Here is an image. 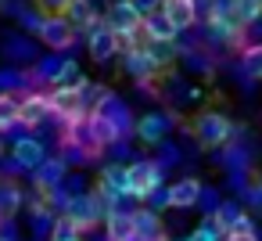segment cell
Wrapping results in <instances>:
<instances>
[{
    "instance_id": "2",
    "label": "cell",
    "mask_w": 262,
    "mask_h": 241,
    "mask_svg": "<svg viewBox=\"0 0 262 241\" xmlns=\"http://www.w3.org/2000/svg\"><path fill=\"white\" fill-rule=\"evenodd\" d=\"M47 97H51V115H58V119H61L65 126H72V123L86 119L79 87H54V90H51Z\"/></svg>"
},
{
    "instance_id": "16",
    "label": "cell",
    "mask_w": 262,
    "mask_h": 241,
    "mask_svg": "<svg viewBox=\"0 0 262 241\" xmlns=\"http://www.w3.org/2000/svg\"><path fill=\"white\" fill-rule=\"evenodd\" d=\"M43 158H47V155H43V144H40V140H33V137H26V140H18V144H15V162H18V166L36 169Z\"/></svg>"
},
{
    "instance_id": "25",
    "label": "cell",
    "mask_w": 262,
    "mask_h": 241,
    "mask_svg": "<svg viewBox=\"0 0 262 241\" xmlns=\"http://www.w3.org/2000/svg\"><path fill=\"white\" fill-rule=\"evenodd\" d=\"M83 76H79V65L76 62H65L58 72H54V87H79Z\"/></svg>"
},
{
    "instance_id": "7",
    "label": "cell",
    "mask_w": 262,
    "mask_h": 241,
    "mask_svg": "<svg viewBox=\"0 0 262 241\" xmlns=\"http://www.w3.org/2000/svg\"><path fill=\"white\" fill-rule=\"evenodd\" d=\"M47 119H51V97L47 94H26L22 105H18V123L33 130V126H40Z\"/></svg>"
},
{
    "instance_id": "19",
    "label": "cell",
    "mask_w": 262,
    "mask_h": 241,
    "mask_svg": "<svg viewBox=\"0 0 262 241\" xmlns=\"http://www.w3.org/2000/svg\"><path fill=\"white\" fill-rule=\"evenodd\" d=\"M18 105H22L18 94H0V133L18 123Z\"/></svg>"
},
{
    "instance_id": "22",
    "label": "cell",
    "mask_w": 262,
    "mask_h": 241,
    "mask_svg": "<svg viewBox=\"0 0 262 241\" xmlns=\"http://www.w3.org/2000/svg\"><path fill=\"white\" fill-rule=\"evenodd\" d=\"M244 76H251V79H262V44H251V47H244Z\"/></svg>"
},
{
    "instance_id": "14",
    "label": "cell",
    "mask_w": 262,
    "mask_h": 241,
    "mask_svg": "<svg viewBox=\"0 0 262 241\" xmlns=\"http://www.w3.org/2000/svg\"><path fill=\"white\" fill-rule=\"evenodd\" d=\"M108 241H140L137 237V223H133V212H112L108 216Z\"/></svg>"
},
{
    "instance_id": "4",
    "label": "cell",
    "mask_w": 262,
    "mask_h": 241,
    "mask_svg": "<svg viewBox=\"0 0 262 241\" xmlns=\"http://www.w3.org/2000/svg\"><path fill=\"white\" fill-rule=\"evenodd\" d=\"M140 22H144V15L129 4V0H115V4L104 11V26L115 29L119 36H129L133 29H140Z\"/></svg>"
},
{
    "instance_id": "24",
    "label": "cell",
    "mask_w": 262,
    "mask_h": 241,
    "mask_svg": "<svg viewBox=\"0 0 262 241\" xmlns=\"http://www.w3.org/2000/svg\"><path fill=\"white\" fill-rule=\"evenodd\" d=\"M51 241H83V230H79L69 216H61V219L54 223V230H51Z\"/></svg>"
},
{
    "instance_id": "10",
    "label": "cell",
    "mask_w": 262,
    "mask_h": 241,
    "mask_svg": "<svg viewBox=\"0 0 262 241\" xmlns=\"http://www.w3.org/2000/svg\"><path fill=\"white\" fill-rule=\"evenodd\" d=\"M97 191H101L104 198L129 194V187H126V169H119V166H104L101 176H97Z\"/></svg>"
},
{
    "instance_id": "30",
    "label": "cell",
    "mask_w": 262,
    "mask_h": 241,
    "mask_svg": "<svg viewBox=\"0 0 262 241\" xmlns=\"http://www.w3.org/2000/svg\"><path fill=\"white\" fill-rule=\"evenodd\" d=\"M187 241H215V230H208V227H201V230H194Z\"/></svg>"
},
{
    "instance_id": "6",
    "label": "cell",
    "mask_w": 262,
    "mask_h": 241,
    "mask_svg": "<svg viewBox=\"0 0 262 241\" xmlns=\"http://www.w3.org/2000/svg\"><path fill=\"white\" fill-rule=\"evenodd\" d=\"M86 36H90V58H94V62H112V58L119 54V33L108 29L104 22H97Z\"/></svg>"
},
{
    "instance_id": "11",
    "label": "cell",
    "mask_w": 262,
    "mask_h": 241,
    "mask_svg": "<svg viewBox=\"0 0 262 241\" xmlns=\"http://www.w3.org/2000/svg\"><path fill=\"white\" fill-rule=\"evenodd\" d=\"M65 216L79 227V230H90L94 223H97V209H94V202H90V194H79V198H72L69 202V209H65Z\"/></svg>"
},
{
    "instance_id": "29",
    "label": "cell",
    "mask_w": 262,
    "mask_h": 241,
    "mask_svg": "<svg viewBox=\"0 0 262 241\" xmlns=\"http://www.w3.org/2000/svg\"><path fill=\"white\" fill-rule=\"evenodd\" d=\"M129 4H133L140 15H151V11H158V8H162V0H129Z\"/></svg>"
},
{
    "instance_id": "5",
    "label": "cell",
    "mask_w": 262,
    "mask_h": 241,
    "mask_svg": "<svg viewBox=\"0 0 262 241\" xmlns=\"http://www.w3.org/2000/svg\"><path fill=\"white\" fill-rule=\"evenodd\" d=\"M40 40H43L51 51H69L72 40H76V29H72V22H69L65 15L43 18V22H40Z\"/></svg>"
},
{
    "instance_id": "31",
    "label": "cell",
    "mask_w": 262,
    "mask_h": 241,
    "mask_svg": "<svg viewBox=\"0 0 262 241\" xmlns=\"http://www.w3.org/2000/svg\"><path fill=\"white\" fill-rule=\"evenodd\" d=\"M223 241H255V237H251V234H226Z\"/></svg>"
},
{
    "instance_id": "13",
    "label": "cell",
    "mask_w": 262,
    "mask_h": 241,
    "mask_svg": "<svg viewBox=\"0 0 262 241\" xmlns=\"http://www.w3.org/2000/svg\"><path fill=\"white\" fill-rule=\"evenodd\" d=\"M79 94H83V112L86 115H97V112H104V101L112 97V90L108 87H101V83H79Z\"/></svg>"
},
{
    "instance_id": "8",
    "label": "cell",
    "mask_w": 262,
    "mask_h": 241,
    "mask_svg": "<svg viewBox=\"0 0 262 241\" xmlns=\"http://www.w3.org/2000/svg\"><path fill=\"white\" fill-rule=\"evenodd\" d=\"M158 11L176 26V33H183V29H190L198 22V4H194V0H162Z\"/></svg>"
},
{
    "instance_id": "26",
    "label": "cell",
    "mask_w": 262,
    "mask_h": 241,
    "mask_svg": "<svg viewBox=\"0 0 262 241\" xmlns=\"http://www.w3.org/2000/svg\"><path fill=\"white\" fill-rule=\"evenodd\" d=\"M36 4H40L43 18H58V15H65V8L72 4V0H36Z\"/></svg>"
},
{
    "instance_id": "27",
    "label": "cell",
    "mask_w": 262,
    "mask_h": 241,
    "mask_svg": "<svg viewBox=\"0 0 262 241\" xmlns=\"http://www.w3.org/2000/svg\"><path fill=\"white\" fill-rule=\"evenodd\" d=\"M237 216H241V212H237L233 205H219V212H215V227L226 234V230L233 227V219H237Z\"/></svg>"
},
{
    "instance_id": "9",
    "label": "cell",
    "mask_w": 262,
    "mask_h": 241,
    "mask_svg": "<svg viewBox=\"0 0 262 241\" xmlns=\"http://www.w3.org/2000/svg\"><path fill=\"white\" fill-rule=\"evenodd\" d=\"M198 198H201V180H194V176L176 180V184L169 187V194H165V202H169L172 209H190V205H198Z\"/></svg>"
},
{
    "instance_id": "28",
    "label": "cell",
    "mask_w": 262,
    "mask_h": 241,
    "mask_svg": "<svg viewBox=\"0 0 262 241\" xmlns=\"http://www.w3.org/2000/svg\"><path fill=\"white\" fill-rule=\"evenodd\" d=\"M226 234H251V237H255V227H251V219H248V216L241 212V216L233 219V227H230Z\"/></svg>"
},
{
    "instance_id": "15",
    "label": "cell",
    "mask_w": 262,
    "mask_h": 241,
    "mask_svg": "<svg viewBox=\"0 0 262 241\" xmlns=\"http://www.w3.org/2000/svg\"><path fill=\"white\" fill-rule=\"evenodd\" d=\"M133 223H137V237L140 241H162L165 237L162 234V219L155 212H147V209H137L133 212Z\"/></svg>"
},
{
    "instance_id": "21",
    "label": "cell",
    "mask_w": 262,
    "mask_h": 241,
    "mask_svg": "<svg viewBox=\"0 0 262 241\" xmlns=\"http://www.w3.org/2000/svg\"><path fill=\"white\" fill-rule=\"evenodd\" d=\"M18 205H22V191L15 184H0V216L11 219L18 212Z\"/></svg>"
},
{
    "instance_id": "1",
    "label": "cell",
    "mask_w": 262,
    "mask_h": 241,
    "mask_svg": "<svg viewBox=\"0 0 262 241\" xmlns=\"http://www.w3.org/2000/svg\"><path fill=\"white\" fill-rule=\"evenodd\" d=\"M230 133H233V126H230L226 115H219V112H198V119H194V137H198L201 148H219V144L230 140Z\"/></svg>"
},
{
    "instance_id": "17",
    "label": "cell",
    "mask_w": 262,
    "mask_h": 241,
    "mask_svg": "<svg viewBox=\"0 0 262 241\" xmlns=\"http://www.w3.org/2000/svg\"><path fill=\"white\" fill-rule=\"evenodd\" d=\"M65 18L72 22V29H86V33L97 26L94 11H90V0H72V4L65 8Z\"/></svg>"
},
{
    "instance_id": "12",
    "label": "cell",
    "mask_w": 262,
    "mask_h": 241,
    "mask_svg": "<svg viewBox=\"0 0 262 241\" xmlns=\"http://www.w3.org/2000/svg\"><path fill=\"white\" fill-rule=\"evenodd\" d=\"M144 33L155 40V44H172L176 40V26L162 15V11H151V15H144Z\"/></svg>"
},
{
    "instance_id": "3",
    "label": "cell",
    "mask_w": 262,
    "mask_h": 241,
    "mask_svg": "<svg viewBox=\"0 0 262 241\" xmlns=\"http://www.w3.org/2000/svg\"><path fill=\"white\" fill-rule=\"evenodd\" d=\"M158 184H162V169H158V162H147V158H144V162L126 166V187H129L133 198H147V194H155Z\"/></svg>"
},
{
    "instance_id": "18",
    "label": "cell",
    "mask_w": 262,
    "mask_h": 241,
    "mask_svg": "<svg viewBox=\"0 0 262 241\" xmlns=\"http://www.w3.org/2000/svg\"><path fill=\"white\" fill-rule=\"evenodd\" d=\"M61 173H65V162H61V158H54V162L43 158V162L36 166V184H40V191H51V187L61 180Z\"/></svg>"
},
{
    "instance_id": "20",
    "label": "cell",
    "mask_w": 262,
    "mask_h": 241,
    "mask_svg": "<svg viewBox=\"0 0 262 241\" xmlns=\"http://www.w3.org/2000/svg\"><path fill=\"white\" fill-rule=\"evenodd\" d=\"M233 18L241 26H255L262 18V0H233Z\"/></svg>"
},
{
    "instance_id": "23",
    "label": "cell",
    "mask_w": 262,
    "mask_h": 241,
    "mask_svg": "<svg viewBox=\"0 0 262 241\" xmlns=\"http://www.w3.org/2000/svg\"><path fill=\"white\" fill-rule=\"evenodd\" d=\"M137 133H140V140H144V144L162 140V119H158V115H144V119L137 123Z\"/></svg>"
}]
</instances>
